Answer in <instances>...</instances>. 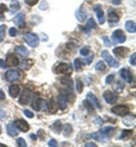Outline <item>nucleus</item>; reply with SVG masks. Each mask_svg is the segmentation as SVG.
Returning <instances> with one entry per match:
<instances>
[{
    "label": "nucleus",
    "instance_id": "obj_29",
    "mask_svg": "<svg viewBox=\"0 0 136 147\" xmlns=\"http://www.w3.org/2000/svg\"><path fill=\"white\" fill-rule=\"evenodd\" d=\"M7 132L9 135L12 137H16L19 135L17 129L14 124H9L7 126Z\"/></svg>",
    "mask_w": 136,
    "mask_h": 147
},
{
    "label": "nucleus",
    "instance_id": "obj_17",
    "mask_svg": "<svg viewBox=\"0 0 136 147\" xmlns=\"http://www.w3.org/2000/svg\"><path fill=\"white\" fill-rule=\"evenodd\" d=\"M86 97H87V99H88L90 102L92 103V105L95 106L96 107L98 108L99 109H101V105L100 103L98 98H96V96L92 94V92H88L87 95H86Z\"/></svg>",
    "mask_w": 136,
    "mask_h": 147
},
{
    "label": "nucleus",
    "instance_id": "obj_16",
    "mask_svg": "<svg viewBox=\"0 0 136 147\" xmlns=\"http://www.w3.org/2000/svg\"><path fill=\"white\" fill-rule=\"evenodd\" d=\"M35 62L32 59H25L23 60L21 64H19V68L21 70L27 71L29 70L32 66H33Z\"/></svg>",
    "mask_w": 136,
    "mask_h": 147
},
{
    "label": "nucleus",
    "instance_id": "obj_34",
    "mask_svg": "<svg viewBox=\"0 0 136 147\" xmlns=\"http://www.w3.org/2000/svg\"><path fill=\"white\" fill-rule=\"evenodd\" d=\"M76 89L78 94H81L84 90V84L81 80H77L76 83Z\"/></svg>",
    "mask_w": 136,
    "mask_h": 147
},
{
    "label": "nucleus",
    "instance_id": "obj_12",
    "mask_svg": "<svg viewBox=\"0 0 136 147\" xmlns=\"http://www.w3.org/2000/svg\"><path fill=\"white\" fill-rule=\"evenodd\" d=\"M121 77L128 83H131L133 81V76L131 71L128 68H122L120 71Z\"/></svg>",
    "mask_w": 136,
    "mask_h": 147
},
{
    "label": "nucleus",
    "instance_id": "obj_48",
    "mask_svg": "<svg viewBox=\"0 0 136 147\" xmlns=\"http://www.w3.org/2000/svg\"><path fill=\"white\" fill-rule=\"evenodd\" d=\"M48 146L51 147H56L57 146V140L54 139H52L48 142Z\"/></svg>",
    "mask_w": 136,
    "mask_h": 147
},
{
    "label": "nucleus",
    "instance_id": "obj_24",
    "mask_svg": "<svg viewBox=\"0 0 136 147\" xmlns=\"http://www.w3.org/2000/svg\"><path fill=\"white\" fill-rule=\"evenodd\" d=\"M20 3L18 0H13L10 4V13L13 15L20 9Z\"/></svg>",
    "mask_w": 136,
    "mask_h": 147
},
{
    "label": "nucleus",
    "instance_id": "obj_31",
    "mask_svg": "<svg viewBox=\"0 0 136 147\" xmlns=\"http://www.w3.org/2000/svg\"><path fill=\"white\" fill-rule=\"evenodd\" d=\"M133 131L132 130H124L122 131V134L120 136V139H124L128 140L129 137L132 135Z\"/></svg>",
    "mask_w": 136,
    "mask_h": 147
},
{
    "label": "nucleus",
    "instance_id": "obj_39",
    "mask_svg": "<svg viewBox=\"0 0 136 147\" xmlns=\"http://www.w3.org/2000/svg\"><path fill=\"white\" fill-rule=\"evenodd\" d=\"M84 104H85V107L87 108L89 111H94V105H92V103L90 102L88 99H86V100L84 101Z\"/></svg>",
    "mask_w": 136,
    "mask_h": 147
},
{
    "label": "nucleus",
    "instance_id": "obj_23",
    "mask_svg": "<svg viewBox=\"0 0 136 147\" xmlns=\"http://www.w3.org/2000/svg\"><path fill=\"white\" fill-rule=\"evenodd\" d=\"M108 22L110 23H118L120 20V17L114 11H110L108 13Z\"/></svg>",
    "mask_w": 136,
    "mask_h": 147
},
{
    "label": "nucleus",
    "instance_id": "obj_45",
    "mask_svg": "<svg viewBox=\"0 0 136 147\" xmlns=\"http://www.w3.org/2000/svg\"><path fill=\"white\" fill-rule=\"evenodd\" d=\"M17 31L16 28L11 27L9 30V35L11 36H12V37L16 36L17 35Z\"/></svg>",
    "mask_w": 136,
    "mask_h": 147
},
{
    "label": "nucleus",
    "instance_id": "obj_51",
    "mask_svg": "<svg viewBox=\"0 0 136 147\" xmlns=\"http://www.w3.org/2000/svg\"><path fill=\"white\" fill-rule=\"evenodd\" d=\"M0 68L5 69L6 68V65H5V62L3 61V60L0 59Z\"/></svg>",
    "mask_w": 136,
    "mask_h": 147
},
{
    "label": "nucleus",
    "instance_id": "obj_18",
    "mask_svg": "<svg viewBox=\"0 0 136 147\" xmlns=\"http://www.w3.org/2000/svg\"><path fill=\"white\" fill-rule=\"evenodd\" d=\"M66 101H67V99L63 95L60 94L58 96L57 103L60 110H62V111H64V110L66 109V107H67V105H66Z\"/></svg>",
    "mask_w": 136,
    "mask_h": 147
},
{
    "label": "nucleus",
    "instance_id": "obj_8",
    "mask_svg": "<svg viewBox=\"0 0 136 147\" xmlns=\"http://www.w3.org/2000/svg\"><path fill=\"white\" fill-rule=\"evenodd\" d=\"M31 99V91L28 88H25L19 99V103L21 105H25L29 103Z\"/></svg>",
    "mask_w": 136,
    "mask_h": 147
},
{
    "label": "nucleus",
    "instance_id": "obj_50",
    "mask_svg": "<svg viewBox=\"0 0 136 147\" xmlns=\"http://www.w3.org/2000/svg\"><path fill=\"white\" fill-rule=\"evenodd\" d=\"M103 40H104V45L106 47H110L111 46V42L110 41L109 38L107 37V36H104L103 37Z\"/></svg>",
    "mask_w": 136,
    "mask_h": 147
},
{
    "label": "nucleus",
    "instance_id": "obj_40",
    "mask_svg": "<svg viewBox=\"0 0 136 147\" xmlns=\"http://www.w3.org/2000/svg\"><path fill=\"white\" fill-rule=\"evenodd\" d=\"M17 143L20 147H27V146L25 139H23L22 137H19L17 139Z\"/></svg>",
    "mask_w": 136,
    "mask_h": 147
},
{
    "label": "nucleus",
    "instance_id": "obj_20",
    "mask_svg": "<svg viewBox=\"0 0 136 147\" xmlns=\"http://www.w3.org/2000/svg\"><path fill=\"white\" fill-rule=\"evenodd\" d=\"M97 27V25L96 22H95L94 19L93 18H90L88 19L87 24L84 27L83 31L85 32L86 33H89V32L92 29H96Z\"/></svg>",
    "mask_w": 136,
    "mask_h": 147
},
{
    "label": "nucleus",
    "instance_id": "obj_19",
    "mask_svg": "<svg viewBox=\"0 0 136 147\" xmlns=\"http://www.w3.org/2000/svg\"><path fill=\"white\" fill-rule=\"evenodd\" d=\"M19 91L20 89L16 84L11 85L9 88V94L12 98H16L19 94Z\"/></svg>",
    "mask_w": 136,
    "mask_h": 147
},
{
    "label": "nucleus",
    "instance_id": "obj_42",
    "mask_svg": "<svg viewBox=\"0 0 136 147\" xmlns=\"http://www.w3.org/2000/svg\"><path fill=\"white\" fill-rule=\"evenodd\" d=\"M94 59V54H92L89 57L85 58V59H84V62H85V63L86 64H87V65H90V64L92 63V60Z\"/></svg>",
    "mask_w": 136,
    "mask_h": 147
},
{
    "label": "nucleus",
    "instance_id": "obj_32",
    "mask_svg": "<svg viewBox=\"0 0 136 147\" xmlns=\"http://www.w3.org/2000/svg\"><path fill=\"white\" fill-rule=\"evenodd\" d=\"M124 88V84L122 81L118 80L117 83L116 84L115 87L114 88V90L116 92L121 93Z\"/></svg>",
    "mask_w": 136,
    "mask_h": 147
},
{
    "label": "nucleus",
    "instance_id": "obj_33",
    "mask_svg": "<svg viewBox=\"0 0 136 147\" xmlns=\"http://www.w3.org/2000/svg\"><path fill=\"white\" fill-rule=\"evenodd\" d=\"M106 64L102 60H100V61L97 62L96 65H95V70L96 71H101V72H102V71H104L106 70Z\"/></svg>",
    "mask_w": 136,
    "mask_h": 147
},
{
    "label": "nucleus",
    "instance_id": "obj_36",
    "mask_svg": "<svg viewBox=\"0 0 136 147\" xmlns=\"http://www.w3.org/2000/svg\"><path fill=\"white\" fill-rule=\"evenodd\" d=\"M8 9L5 4H0V19L4 18V13L7 11Z\"/></svg>",
    "mask_w": 136,
    "mask_h": 147
},
{
    "label": "nucleus",
    "instance_id": "obj_5",
    "mask_svg": "<svg viewBox=\"0 0 136 147\" xmlns=\"http://www.w3.org/2000/svg\"><path fill=\"white\" fill-rule=\"evenodd\" d=\"M112 113L117 115L118 116L124 117L129 113V108L124 105H119L112 107L111 109Z\"/></svg>",
    "mask_w": 136,
    "mask_h": 147
},
{
    "label": "nucleus",
    "instance_id": "obj_41",
    "mask_svg": "<svg viewBox=\"0 0 136 147\" xmlns=\"http://www.w3.org/2000/svg\"><path fill=\"white\" fill-rule=\"evenodd\" d=\"M90 53V49L88 48V47H84L83 49H82L80 51V53H81V55L83 56H87Z\"/></svg>",
    "mask_w": 136,
    "mask_h": 147
},
{
    "label": "nucleus",
    "instance_id": "obj_30",
    "mask_svg": "<svg viewBox=\"0 0 136 147\" xmlns=\"http://www.w3.org/2000/svg\"><path fill=\"white\" fill-rule=\"evenodd\" d=\"M72 126L69 123H66L63 127V135L64 137H68L72 133Z\"/></svg>",
    "mask_w": 136,
    "mask_h": 147
},
{
    "label": "nucleus",
    "instance_id": "obj_4",
    "mask_svg": "<svg viewBox=\"0 0 136 147\" xmlns=\"http://www.w3.org/2000/svg\"><path fill=\"white\" fill-rule=\"evenodd\" d=\"M112 39L114 44L116 45L117 43L124 42L126 40V36L124 34L122 30L117 29L112 33Z\"/></svg>",
    "mask_w": 136,
    "mask_h": 147
},
{
    "label": "nucleus",
    "instance_id": "obj_7",
    "mask_svg": "<svg viewBox=\"0 0 136 147\" xmlns=\"http://www.w3.org/2000/svg\"><path fill=\"white\" fill-rule=\"evenodd\" d=\"M14 125L16 127L17 129H19V131L23 132V133H27L29 131L30 126L25 119H17L16 121L14 123Z\"/></svg>",
    "mask_w": 136,
    "mask_h": 147
},
{
    "label": "nucleus",
    "instance_id": "obj_35",
    "mask_svg": "<svg viewBox=\"0 0 136 147\" xmlns=\"http://www.w3.org/2000/svg\"><path fill=\"white\" fill-rule=\"evenodd\" d=\"M5 30H6V25H0V42L4 40L5 36Z\"/></svg>",
    "mask_w": 136,
    "mask_h": 147
},
{
    "label": "nucleus",
    "instance_id": "obj_28",
    "mask_svg": "<svg viewBox=\"0 0 136 147\" xmlns=\"http://www.w3.org/2000/svg\"><path fill=\"white\" fill-rule=\"evenodd\" d=\"M51 128L54 133L57 134H60V132L62 131V125L60 120H57L51 125Z\"/></svg>",
    "mask_w": 136,
    "mask_h": 147
},
{
    "label": "nucleus",
    "instance_id": "obj_9",
    "mask_svg": "<svg viewBox=\"0 0 136 147\" xmlns=\"http://www.w3.org/2000/svg\"><path fill=\"white\" fill-rule=\"evenodd\" d=\"M113 53L118 58H125L128 57L129 53V49L124 47H116L113 49Z\"/></svg>",
    "mask_w": 136,
    "mask_h": 147
},
{
    "label": "nucleus",
    "instance_id": "obj_46",
    "mask_svg": "<svg viewBox=\"0 0 136 147\" xmlns=\"http://www.w3.org/2000/svg\"><path fill=\"white\" fill-rule=\"evenodd\" d=\"M23 113H24L25 115L28 118H33L34 117V114L33 112H31V111L28 109H25L23 111Z\"/></svg>",
    "mask_w": 136,
    "mask_h": 147
},
{
    "label": "nucleus",
    "instance_id": "obj_43",
    "mask_svg": "<svg viewBox=\"0 0 136 147\" xmlns=\"http://www.w3.org/2000/svg\"><path fill=\"white\" fill-rule=\"evenodd\" d=\"M114 78H115V76H114V74L108 75L106 77V84H111L112 82L114 81Z\"/></svg>",
    "mask_w": 136,
    "mask_h": 147
},
{
    "label": "nucleus",
    "instance_id": "obj_44",
    "mask_svg": "<svg viewBox=\"0 0 136 147\" xmlns=\"http://www.w3.org/2000/svg\"><path fill=\"white\" fill-rule=\"evenodd\" d=\"M129 63L132 66H135L136 63V54L134 53L131 55L130 59H129Z\"/></svg>",
    "mask_w": 136,
    "mask_h": 147
},
{
    "label": "nucleus",
    "instance_id": "obj_1",
    "mask_svg": "<svg viewBox=\"0 0 136 147\" xmlns=\"http://www.w3.org/2000/svg\"><path fill=\"white\" fill-rule=\"evenodd\" d=\"M23 38L27 44L32 48H36L39 44V38L37 35L34 33H28L23 36Z\"/></svg>",
    "mask_w": 136,
    "mask_h": 147
},
{
    "label": "nucleus",
    "instance_id": "obj_14",
    "mask_svg": "<svg viewBox=\"0 0 136 147\" xmlns=\"http://www.w3.org/2000/svg\"><path fill=\"white\" fill-rule=\"evenodd\" d=\"M19 78V73L17 70H10L5 73V79L9 82L17 80Z\"/></svg>",
    "mask_w": 136,
    "mask_h": 147
},
{
    "label": "nucleus",
    "instance_id": "obj_54",
    "mask_svg": "<svg viewBox=\"0 0 136 147\" xmlns=\"http://www.w3.org/2000/svg\"><path fill=\"white\" fill-rule=\"evenodd\" d=\"M86 147H88V146H92V147H97V145L94 142H89V143H87L85 145Z\"/></svg>",
    "mask_w": 136,
    "mask_h": 147
},
{
    "label": "nucleus",
    "instance_id": "obj_3",
    "mask_svg": "<svg viewBox=\"0 0 136 147\" xmlns=\"http://www.w3.org/2000/svg\"><path fill=\"white\" fill-rule=\"evenodd\" d=\"M55 72L57 74H64L70 76L72 73V68L66 63H60L55 68Z\"/></svg>",
    "mask_w": 136,
    "mask_h": 147
},
{
    "label": "nucleus",
    "instance_id": "obj_26",
    "mask_svg": "<svg viewBox=\"0 0 136 147\" xmlns=\"http://www.w3.org/2000/svg\"><path fill=\"white\" fill-rule=\"evenodd\" d=\"M60 82L62 85L65 86L67 89L73 90V82L72 80L69 77H63L60 79Z\"/></svg>",
    "mask_w": 136,
    "mask_h": 147
},
{
    "label": "nucleus",
    "instance_id": "obj_38",
    "mask_svg": "<svg viewBox=\"0 0 136 147\" xmlns=\"http://www.w3.org/2000/svg\"><path fill=\"white\" fill-rule=\"evenodd\" d=\"M94 123L95 125H97V126L100 127L104 124V121L101 119L100 116L96 115L94 119Z\"/></svg>",
    "mask_w": 136,
    "mask_h": 147
},
{
    "label": "nucleus",
    "instance_id": "obj_2",
    "mask_svg": "<svg viewBox=\"0 0 136 147\" xmlns=\"http://www.w3.org/2000/svg\"><path fill=\"white\" fill-rule=\"evenodd\" d=\"M101 56L103 58V59L107 62L110 67L112 68H117L120 66V63L117 60H116L114 58L112 57L110 54L109 53L108 51H103L101 53Z\"/></svg>",
    "mask_w": 136,
    "mask_h": 147
},
{
    "label": "nucleus",
    "instance_id": "obj_52",
    "mask_svg": "<svg viewBox=\"0 0 136 147\" xmlns=\"http://www.w3.org/2000/svg\"><path fill=\"white\" fill-rule=\"evenodd\" d=\"M112 3L115 5H119L122 3L121 0H112Z\"/></svg>",
    "mask_w": 136,
    "mask_h": 147
},
{
    "label": "nucleus",
    "instance_id": "obj_47",
    "mask_svg": "<svg viewBox=\"0 0 136 147\" xmlns=\"http://www.w3.org/2000/svg\"><path fill=\"white\" fill-rule=\"evenodd\" d=\"M39 0H25L26 4L29 6H33L38 3Z\"/></svg>",
    "mask_w": 136,
    "mask_h": 147
},
{
    "label": "nucleus",
    "instance_id": "obj_22",
    "mask_svg": "<svg viewBox=\"0 0 136 147\" xmlns=\"http://www.w3.org/2000/svg\"><path fill=\"white\" fill-rule=\"evenodd\" d=\"M75 16H76L78 21H80V22H84L86 20V17H87V13H86L85 11H84L81 7L75 13Z\"/></svg>",
    "mask_w": 136,
    "mask_h": 147
},
{
    "label": "nucleus",
    "instance_id": "obj_15",
    "mask_svg": "<svg viewBox=\"0 0 136 147\" xmlns=\"http://www.w3.org/2000/svg\"><path fill=\"white\" fill-rule=\"evenodd\" d=\"M94 11L96 12V14L98 17L99 23L100 25H103L105 22V17L104 13L103 10L102 9L100 5H96L94 9Z\"/></svg>",
    "mask_w": 136,
    "mask_h": 147
},
{
    "label": "nucleus",
    "instance_id": "obj_11",
    "mask_svg": "<svg viewBox=\"0 0 136 147\" xmlns=\"http://www.w3.org/2000/svg\"><path fill=\"white\" fill-rule=\"evenodd\" d=\"M19 61L18 58L14 54H8L7 57H6V66H17V65H19Z\"/></svg>",
    "mask_w": 136,
    "mask_h": 147
},
{
    "label": "nucleus",
    "instance_id": "obj_13",
    "mask_svg": "<svg viewBox=\"0 0 136 147\" xmlns=\"http://www.w3.org/2000/svg\"><path fill=\"white\" fill-rule=\"evenodd\" d=\"M45 104H46V101L43 99L37 98L33 99V101L31 103V107L32 109L36 111H40L42 109L43 107L44 106Z\"/></svg>",
    "mask_w": 136,
    "mask_h": 147
},
{
    "label": "nucleus",
    "instance_id": "obj_6",
    "mask_svg": "<svg viewBox=\"0 0 136 147\" xmlns=\"http://www.w3.org/2000/svg\"><path fill=\"white\" fill-rule=\"evenodd\" d=\"M103 97L104 99H105L106 102L110 105L116 103L118 99V95H116L115 93H113L109 90L105 91L104 93L103 94Z\"/></svg>",
    "mask_w": 136,
    "mask_h": 147
},
{
    "label": "nucleus",
    "instance_id": "obj_10",
    "mask_svg": "<svg viewBox=\"0 0 136 147\" xmlns=\"http://www.w3.org/2000/svg\"><path fill=\"white\" fill-rule=\"evenodd\" d=\"M25 14L21 12L19 13V14H17L14 19V23L19 29H23V28L25 27Z\"/></svg>",
    "mask_w": 136,
    "mask_h": 147
},
{
    "label": "nucleus",
    "instance_id": "obj_25",
    "mask_svg": "<svg viewBox=\"0 0 136 147\" xmlns=\"http://www.w3.org/2000/svg\"><path fill=\"white\" fill-rule=\"evenodd\" d=\"M16 52L22 57H27L29 55V51L24 46H17L16 47Z\"/></svg>",
    "mask_w": 136,
    "mask_h": 147
},
{
    "label": "nucleus",
    "instance_id": "obj_57",
    "mask_svg": "<svg viewBox=\"0 0 136 147\" xmlns=\"http://www.w3.org/2000/svg\"><path fill=\"white\" fill-rule=\"evenodd\" d=\"M1 133V126H0V134Z\"/></svg>",
    "mask_w": 136,
    "mask_h": 147
},
{
    "label": "nucleus",
    "instance_id": "obj_53",
    "mask_svg": "<svg viewBox=\"0 0 136 147\" xmlns=\"http://www.w3.org/2000/svg\"><path fill=\"white\" fill-rule=\"evenodd\" d=\"M5 98V95L4 94L2 90H0V100H2V99H4Z\"/></svg>",
    "mask_w": 136,
    "mask_h": 147
},
{
    "label": "nucleus",
    "instance_id": "obj_55",
    "mask_svg": "<svg viewBox=\"0 0 136 147\" xmlns=\"http://www.w3.org/2000/svg\"><path fill=\"white\" fill-rule=\"evenodd\" d=\"M30 137H31V139L33 140H36L37 139V137L35 134H31V135H30Z\"/></svg>",
    "mask_w": 136,
    "mask_h": 147
},
{
    "label": "nucleus",
    "instance_id": "obj_56",
    "mask_svg": "<svg viewBox=\"0 0 136 147\" xmlns=\"http://www.w3.org/2000/svg\"><path fill=\"white\" fill-rule=\"evenodd\" d=\"M0 146H5V147H7V146L4 145V144H0Z\"/></svg>",
    "mask_w": 136,
    "mask_h": 147
},
{
    "label": "nucleus",
    "instance_id": "obj_27",
    "mask_svg": "<svg viewBox=\"0 0 136 147\" xmlns=\"http://www.w3.org/2000/svg\"><path fill=\"white\" fill-rule=\"evenodd\" d=\"M125 28L129 33H134L136 32V25L133 21H127L125 24Z\"/></svg>",
    "mask_w": 136,
    "mask_h": 147
},
{
    "label": "nucleus",
    "instance_id": "obj_49",
    "mask_svg": "<svg viewBox=\"0 0 136 147\" xmlns=\"http://www.w3.org/2000/svg\"><path fill=\"white\" fill-rule=\"evenodd\" d=\"M37 134H38V136L41 139H44L45 136H46V134H45V131L43 130V129H40V130H39L37 132Z\"/></svg>",
    "mask_w": 136,
    "mask_h": 147
},
{
    "label": "nucleus",
    "instance_id": "obj_21",
    "mask_svg": "<svg viewBox=\"0 0 136 147\" xmlns=\"http://www.w3.org/2000/svg\"><path fill=\"white\" fill-rule=\"evenodd\" d=\"M47 107L49 112L51 113H55L58 111V103L54 98H52L47 104Z\"/></svg>",
    "mask_w": 136,
    "mask_h": 147
},
{
    "label": "nucleus",
    "instance_id": "obj_37",
    "mask_svg": "<svg viewBox=\"0 0 136 147\" xmlns=\"http://www.w3.org/2000/svg\"><path fill=\"white\" fill-rule=\"evenodd\" d=\"M74 68L76 69V71H79L82 68V66H83V62L81 61L80 58H76L74 61Z\"/></svg>",
    "mask_w": 136,
    "mask_h": 147
}]
</instances>
